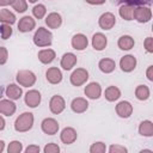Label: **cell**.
<instances>
[{
  "label": "cell",
  "mask_w": 153,
  "mask_h": 153,
  "mask_svg": "<svg viewBox=\"0 0 153 153\" xmlns=\"http://www.w3.org/2000/svg\"><path fill=\"white\" fill-rule=\"evenodd\" d=\"M33 126V115L31 112H23L14 122V129L19 133L29 131Z\"/></svg>",
  "instance_id": "6da1fadb"
},
{
  "label": "cell",
  "mask_w": 153,
  "mask_h": 153,
  "mask_svg": "<svg viewBox=\"0 0 153 153\" xmlns=\"http://www.w3.org/2000/svg\"><path fill=\"white\" fill-rule=\"evenodd\" d=\"M53 42V35L49 30L44 29V27H38L33 35V43L39 47V48H43V47H49Z\"/></svg>",
  "instance_id": "7a4b0ae2"
},
{
  "label": "cell",
  "mask_w": 153,
  "mask_h": 153,
  "mask_svg": "<svg viewBox=\"0 0 153 153\" xmlns=\"http://www.w3.org/2000/svg\"><path fill=\"white\" fill-rule=\"evenodd\" d=\"M16 80H17V82L19 85H22L24 87H30V86H33L35 85V82H36V75L31 71L23 69V71H19L17 73Z\"/></svg>",
  "instance_id": "3957f363"
},
{
  "label": "cell",
  "mask_w": 153,
  "mask_h": 153,
  "mask_svg": "<svg viewBox=\"0 0 153 153\" xmlns=\"http://www.w3.org/2000/svg\"><path fill=\"white\" fill-rule=\"evenodd\" d=\"M133 18L135 20H137L139 23H147L152 18V11H151V8L148 6H145V5L135 6L134 13H133Z\"/></svg>",
  "instance_id": "277c9868"
},
{
  "label": "cell",
  "mask_w": 153,
  "mask_h": 153,
  "mask_svg": "<svg viewBox=\"0 0 153 153\" xmlns=\"http://www.w3.org/2000/svg\"><path fill=\"white\" fill-rule=\"evenodd\" d=\"M88 79V72L85 68H76L75 71H73V73L71 74V84L73 86H81L84 85Z\"/></svg>",
  "instance_id": "5b68a950"
},
{
  "label": "cell",
  "mask_w": 153,
  "mask_h": 153,
  "mask_svg": "<svg viewBox=\"0 0 153 153\" xmlns=\"http://www.w3.org/2000/svg\"><path fill=\"white\" fill-rule=\"evenodd\" d=\"M41 128L43 130L44 134L47 135H55L59 130V123L56 120L51 118V117H47L42 121L41 123Z\"/></svg>",
  "instance_id": "8992f818"
},
{
  "label": "cell",
  "mask_w": 153,
  "mask_h": 153,
  "mask_svg": "<svg viewBox=\"0 0 153 153\" xmlns=\"http://www.w3.org/2000/svg\"><path fill=\"white\" fill-rule=\"evenodd\" d=\"M98 24H99V26H100L103 30H110V29H112V27L115 26V24H116V17H115V14L111 13V12H105V13H103V14L99 17Z\"/></svg>",
  "instance_id": "52a82bcc"
},
{
  "label": "cell",
  "mask_w": 153,
  "mask_h": 153,
  "mask_svg": "<svg viewBox=\"0 0 153 153\" xmlns=\"http://www.w3.org/2000/svg\"><path fill=\"white\" fill-rule=\"evenodd\" d=\"M65 108H66V103H65V99L61 96L55 94V96L51 97V99L49 102V109L53 114L59 115L65 110Z\"/></svg>",
  "instance_id": "ba28073f"
},
{
  "label": "cell",
  "mask_w": 153,
  "mask_h": 153,
  "mask_svg": "<svg viewBox=\"0 0 153 153\" xmlns=\"http://www.w3.org/2000/svg\"><path fill=\"white\" fill-rule=\"evenodd\" d=\"M136 63H137V61H136L135 56H133V55H126L120 60V67L126 73L133 72L136 67Z\"/></svg>",
  "instance_id": "9c48e42d"
},
{
  "label": "cell",
  "mask_w": 153,
  "mask_h": 153,
  "mask_svg": "<svg viewBox=\"0 0 153 153\" xmlns=\"http://www.w3.org/2000/svg\"><path fill=\"white\" fill-rule=\"evenodd\" d=\"M116 114L122 118H128L133 114V105L127 100H122L116 105Z\"/></svg>",
  "instance_id": "30bf717a"
},
{
  "label": "cell",
  "mask_w": 153,
  "mask_h": 153,
  "mask_svg": "<svg viewBox=\"0 0 153 153\" xmlns=\"http://www.w3.org/2000/svg\"><path fill=\"white\" fill-rule=\"evenodd\" d=\"M76 137H78V134H76L75 129L72 128V127H66V128H63L62 131H61V134H60V139H61V141H62L65 145H71V143H73V142L76 140Z\"/></svg>",
  "instance_id": "8fae6325"
},
{
  "label": "cell",
  "mask_w": 153,
  "mask_h": 153,
  "mask_svg": "<svg viewBox=\"0 0 153 153\" xmlns=\"http://www.w3.org/2000/svg\"><path fill=\"white\" fill-rule=\"evenodd\" d=\"M41 93L37 90H30L25 94V104L30 108H36L41 103Z\"/></svg>",
  "instance_id": "7c38bea8"
},
{
  "label": "cell",
  "mask_w": 153,
  "mask_h": 153,
  "mask_svg": "<svg viewBox=\"0 0 153 153\" xmlns=\"http://www.w3.org/2000/svg\"><path fill=\"white\" fill-rule=\"evenodd\" d=\"M85 94L90 99H98L102 94V87L98 82H90L85 87Z\"/></svg>",
  "instance_id": "4fadbf2b"
},
{
  "label": "cell",
  "mask_w": 153,
  "mask_h": 153,
  "mask_svg": "<svg viewBox=\"0 0 153 153\" xmlns=\"http://www.w3.org/2000/svg\"><path fill=\"white\" fill-rule=\"evenodd\" d=\"M106 44H108V38H106L105 35H103L102 32H97V33L93 35V37H92V47H93L94 50L102 51V50L105 49Z\"/></svg>",
  "instance_id": "5bb4252c"
},
{
  "label": "cell",
  "mask_w": 153,
  "mask_h": 153,
  "mask_svg": "<svg viewBox=\"0 0 153 153\" xmlns=\"http://www.w3.org/2000/svg\"><path fill=\"white\" fill-rule=\"evenodd\" d=\"M35 26H36V22H35V19H33L32 17H30V16L23 17V18L19 20V23H18V30H19L20 32H29V31H31L32 29H35Z\"/></svg>",
  "instance_id": "9a60e30c"
},
{
  "label": "cell",
  "mask_w": 153,
  "mask_h": 153,
  "mask_svg": "<svg viewBox=\"0 0 153 153\" xmlns=\"http://www.w3.org/2000/svg\"><path fill=\"white\" fill-rule=\"evenodd\" d=\"M71 43H72V47L75 50H84V49L87 48L88 39H87V37L84 33H76V35L73 36Z\"/></svg>",
  "instance_id": "2e32d148"
},
{
  "label": "cell",
  "mask_w": 153,
  "mask_h": 153,
  "mask_svg": "<svg viewBox=\"0 0 153 153\" xmlns=\"http://www.w3.org/2000/svg\"><path fill=\"white\" fill-rule=\"evenodd\" d=\"M71 108L72 110L75 112V114H82L87 110L88 108V102L85 99V98H81V97H78V98H74L71 103Z\"/></svg>",
  "instance_id": "e0dca14e"
},
{
  "label": "cell",
  "mask_w": 153,
  "mask_h": 153,
  "mask_svg": "<svg viewBox=\"0 0 153 153\" xmlns=\"http://www.w3.org/2000/svg\"><path fill=\"white\" fill-rule=\"evenodd\" d=\"M45 78H47V80H48L50 84L55 85V84L61 82V80H62V73H61V71H60L59 68H56V67H50V68H48V71L45 72Z\"/></svg>",
  "instance_id": "ac0fdd59"
},
{
  "label": "cell",
  "mask_w": 153,
  "mask_h": 153,
  "mask_svg": "<svg viewBox=\"0 0 153 153\" xmlns=\"http://www.w3.org/2000/svg\"><path fill=\"white\" fill-rule=\"evenodd\" d=\"M76 63V56L73 54V53H66L62 55L61 57V67L65 69V71H69L72 69Z\"/></svg>",
  "instance_id": "d6986e66"
},
{
  "label": "cell",
  "mask_w": 153,
  "mask_h": 153,
  "mask_svg": "<svg viewBox=\"0 0 153 153\" xmlns=\"http://www.w3.org/2000/svg\"><path fill=\"white\" fill-rule=\"evenodd\" d=\"M45 24L50 29H57V27H60L61 24H62V17H61V14L57 13V12L49 13L47 16V18H45Z\"/></svg>",
  "instance_id": "ffe728a7"
},
{
  "label": "cell",
  "mask_w": 153,
  "mask_h": 153,
  "mask_svg": "<svg viewBox=\"0 0 153 153\" xmlns=\"http://www.w3.org/2000/svg\"><path fill=\"white\" fill-rule=\"evenodd\" d=\"M16 112V104L11 99L0 100V114L5 116H12Z\"/></svg>",
  "instance_id": "44dd1931"
},
{
  "label": "cell",
  "mask_w": 153,
  "mask_h": 153,
  "mask_svg": "<svg viewBox=\"0 0 153 153\" xmlns=\"http://www.w3.org/2000/svg\"><path fill=\"white\" fill-rule=\"evenodd\" d=\"M98 67L99 69L105 73V74H109V73H112L116 68V62L112 60V59H102L98 63Z\"/></svg>",
  "instance_id": "7402d4cb"
},
{
  "label": "cell",
  "mask_w": 153,
  "mask_h": 153,
  "mask_svg": "<svg viewBox=\"0 0 153 153\" xmlns=\"http://www.w3.org/2000/svg\"><path fill=\"white\" fill-rule=\"evenodd\" d=\"M22 94H23V90H22L19 86H17L16 84H10V85H7V87H6V96H7L11 100H17V99H19V98L22 97Z\"/></svg>",
  "instance_id": "603a6c76"
},
{
  "label": "cell",
  "mask_w": 153,
  "mask_h": 153,
  "mask_svg": "<svg viewBox=\"0 0 153 153\" xmlns=\"http://www.w3.org/2000/svg\"><path fill=\"white\" fill-rule=\"evenodd\" d=\"M135 42H134V38L129 35H123L118 38V42H117V45L121 50H130L133 47H134Z\"/></svg>",
  "instance_id": "cb8c5ba5"
},
{
  "label": "cell",
  "mask_w": 153,
  "mask_h": 153,
  "mask_svg": "<svg viewBox=\"0 0 153 153\" xmlns=\"http://www.w3.org/2000/svg\"><path fill=\"white\" fill-rule=\"evenodd\" d=\"M55 56H56V54L53 49H43L38 53V60L44 65L53 62L55 60Z\"/></svg>",
  "instance_id": "d4e9b609"
},
{
  "label": "cell",
  "mask_w": 153,
  "mask_h": 153,
  "mask_svg": "<svg viewBox=\"0 0 153 153\" xmlns=\"http://www.w3.org/2000/svg\"><path fill=\"white\" fill-rule=\"evenodd\" d=\"M139 133H140V135L146 136V137L153 136V123L149 120L142 121L139 126Z\"/></svg>",
  "instance_id": "484cf974"
},
{
  "label": "cell",
  "mask_w": 153,
  "mask_h": 153,
  "mask_svg": "<svg viewBox=\"0 0 153 153\" xmlns=\"http://www.w3.org/2000/svg\"><path fill=\"white\" fill-rule=\"evenodd\" d=\"M134 8H135V6H133V5L123 4V5L120 7L118 13H120V16H121L123 19H126V20H133V19H134V18H133Z\"/></svg>",
  "instance_id": "4316f807"
},
{
  "label": "cell",
  "mask_w": 153,
  "mask_h": 153,
  "mask_svg": "<svg viewBox=\"0 0 153 153\" xmlns=\"http://www.w3.org/2000/svg\"><path fill=\"white\" fill-rule=\"evenodd\" d=\"M104 97L109 102H115L121 97V91L116 86H109L104 92Z\"/></svg>",
  "instance_id": "83f0119b"
},
{
  "label": "cell",
  "mask_w": 153,
  "mask_h": 153,
  "mask_svg": "<svg viewBox=\"0 0 153 153\" xmlns=\"http://www.w3.org/2000/svg\"><path fill=\"white\" fill-rule=\"evenodd\" d=\"M0 22H2L4 24L12 25L16 23V16L10 10L2 8V10H0Z\"/></svg>",
  "instance_id": "f1b7e54d"
},
{
  "label": "cell",
  "mask_w": 153,
  "mask_h": 153,
  "mask_svg": "<svg viewBox=\"0 0 153 153\" xmlns=\"http://www.w3.org/2000/svg\"><path fill=\"white\" fill-rule=\"evenodd\" d=\"M149 88L146 85H139L135 88V97L139 100H147L149 98Z\"/></svg>",
  "instance_id": "f546056e"
},
{
  "label": "cell",
  "mask_w": 153,
  "mask_h": 153,
  "mask_svg": "<svg viewBox=\"0 0 153 153\" xmlns=\"http://www.w3.org/2000/svg\"><path fill=\"white\" fill-rule=\"evenodd\" d=\"M10 5L19 13H23L27 10L26 0H10Z\"/></svg>",
  "instance_id": "4dcf8cb0"
},
{
  "label": "cell",
  "mask_w": 153,
  "mask_h": 153,
  "mask_svg": "<svg viewBox=\"0 0 153 153\" xmlns=\"http://www.w3.org/2000/svg\"><path fill=\"white\" fill-rule=\"evenodd\" d=\"M45 13H47V8L42 4H38V5L33 6V8H32V14L37 19H42L45 16Z\"/></svg>",
  "instance_id": "1f68e13d"
},
{
  "label": "cell",
  "mask_w": 153,
  "mask_h": 153,
  "mask_svg": "<svg viewBox=\"0 0 153 153\" xmlns=\"http://www.w3.org/2000/svg\"><path fill=\"white\" fill-rule=\"evenodd\" d=\"M23 151V145L20 141H12L8 143V147H7V152L8 153H20Z\"/></svg>",
  "instance_id": "d6a6232c"
},
{
  "label": "cell",
  "mask_w": 153,
  "mask_h": 153,
  "mask_svg": "<svg viewBox=\"0 0 153 153\" xmlns=\"http://www.w3.org/2000/svg\"><path fill=\"white\" fill-rule=\"evenodd\" d=\"M105 151H106V146H105V143H103L100 141L92 143V146L90 147L91 153H104Z\"/></svg>",
  "instance_id": "836d02e7"
},
{
  "label": "cell",
  "mask_w": 153,
  "mask_h": 153,
  "mask_svg": "<svg viewBox=\"0 0 153 153\" xmlns=\"http://www.w3.org/2000/svg\"><path fill=\"white\" fill-rule=\"evenodd\" d=\"M0 35H1V38L2 39L10 38L11 35H12V27H11V25H8V24L0 25Z\"/></svg>",
  "instance_id": "e575fe53"
},
{
  "label": "cell",
  "mask_w": 153,
  "mask_h": 153,
  "mask_svg": "<svg viewBox=\"0 0 153 153\" xmlns=\"http://www.w3.org/2000/svg\"><path fill=\"white\" fill-rule=\"evenodd\" d=\"M117 2L133 5V6H141V5H148L151 0H117Z\"/></svg>",
  "instance_id": "d590c367"
},
{
  "label": "cell",
  "mask_w": 153,
  "mask_h": 153,
  "mask_svg": "<svg viewBox=\"0 0 153 153\" xmlns=\"http://www.w3.org/2000/svg\"><path fill=\"white\" fill-rule=\"evenodd\" d=\"M43 151H44V153H59L60 152V147L56 143L50 142V143H48V145L44 146Z\"/></svg>",
  "instance_id": "8d00e7d4"
},
{
  "label": "cell",
  "mask_w": 153,
  "mask_h": 153,
  "mask_svg": "<svg viewBox=\"0 0 153 153\" xmlns=\"http://www.w3.org/2000/svg\"><path fill=\"white\" fill-rule=\"evenodd\" d=\"M109 152L110 153H127L128 149L124 146H120V145H111L109 147Z\"/></svg>",
  "instance_id": "74e56055"
},
{
  "label": "cell",
  "mask_w": 153,
  "mask_h": 153,
  "mask_svg": "<svg viewBox=\"0 0 153 153\" xmlns=\"http://www.w3.org/2000/svg\"><path fill=\"white\" fill-rule=\"evenodd\" d=\"M8 59V51L5 47H0V65H5Z\"/></svg>",
  "instance_id": "f35d334b"
},
{
  "label": "cell",
  "mask_w": 153,
  "mask_h": 153,
  "mask_svg": "<svg viewBox=\"0 0 153 153\" xmlns=\"http://www.w3.org/2000/svg\"><path fill=\"white\" fill-rule=\"evenodd\" d=\"M143 45L147 53H153V38L152 37H147L143 42Z\"/></svg>",
  "instance_id": "ab89813d"
},
{
  "label": "cell",
  "mask_w": 153,
  "mask_h": 153,
  "mask_svg": "<svg viewBox=\"0 0 153 153\" xmlns=\"http://www.w3.org/2000/svg\"><path fill=\"white\" fill-rule=\"evenodd\" d=\"M25 152L26 153H38L39 152V147L37 145H30L25 148Z\"/></svg>",
  "instance_id": "60d3db41"
},
{
  "label": "cell",
  "mask_w": 153,
  "mask_h": 153,
  "mask_svg": "<svg viewBox=\"0 0 153 153\" xmlns=\"http://www.w3.org/2000/svg\"><path fill=\"white\" fill-rule=\"evenodd\" d=\"M146 75L149 81H153V66H148V68L146 71Z\"/></svg>",
  "instance_id": "b9f144b4"
},
{
  "label": "cell",
  "mask_w": 153,
  "mask_h": 153,
  "mask_svg": "<svg viewBox=\"0 0 153 153\" xmlns=\"http://www.w3.org/2000/svg\"><path fill=\"white\" fill-rule=\"evenodd\" d=\"M85 1L90 5H103L105 2V0H85Z\"/></svg>",
  "instance_id": "7bdbcfd3"
},
{
  "label": "cell",
  "mask_w": 153,
  "mask_h": 153,
  "mask_svg": "<svg viewBox=\"0 0 153 153\" xmlns=\"http://www.w3.org/2000/svg\"><path fill=\"white\" fill-rule=\"evenodd\" d=\"M5 120H4V117H1L0 116V130H4V128H5Z\"/></svg>",
  "instance_id": "ee69618b"
},
{
  "label": "cell",
  "mask_w": 153,
  "mask_h": 153,
  "mask_svg": "<svg viewBox=\"0 0 153 153\" xmlns=\"http://www.w3.org/2000/svg\"><path fill=\"white\" fill-rule=\"evenodd\" d=\"M10 5V0H0V6H7Z\"/></svg>",
  "instance_id": "f6af8a7d"
},
{
  "label": "cell",
  "mask_w": 153,
  "mask_h": 153,
  "mask_svg": "<svg viewBox=\"0 0 153 153\" xmlns=\"http://www.w3.org/2000/svg\"><path fill=\"white\" fill-rule=\"evenodd\" d=\"M4 149H5V142L2 140H0V153L4 152Z\"/></svg>",
  "instance_id": "bcb514c9"
},
{
  "label": "cell",
  "mask_w": 153,
  "mask_h": 153,
  "mask_svg": "<svg viewBox=\"0 0 153 153\" xmlns=\"http://www.w3.org/2000/svg\"><path fill=\"white\" fill-rule=\"evenodd\" d=\"M38 0H29V2H31V4H35V2H37Z\"/></svg>",
  "instance_id": "7dc6e473"
},
{
  "label": "cell",
  "mask_w": 153,
  "mask_h": 153,
  "mask_svg": "<svg viewBox=\"0 0 153 153\" xmlns=\"http://www.w3.org/2000/svg\"><path fill=\"white\" fill-rule=\"evenodd\" d=\"M1 97H2V88L0 87V98H1Z\"/></svg>",
  "instance_id": "c3c4849f"
}]
</instances>
